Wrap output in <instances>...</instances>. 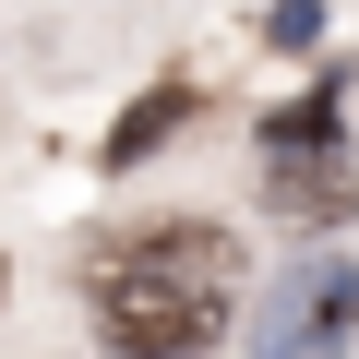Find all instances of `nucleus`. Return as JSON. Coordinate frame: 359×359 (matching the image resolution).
I'll return each mask as SVG.
<instances>
[{"label":"nucleus","instance_id":"obj_1","mask_svg":"<svg viewBox=\"0 0 359 359\" xmlns=\"http://www.w3.org/2000/svg\"><path fill=\"white\" fill-rule=\"evenodd\" d=\"M84 299H96L120 359H204L228 335V311H240V252L204 216L120 228L108 252H84Z\"/></svg>","mask_w":359,"mask_h":359},{"label":"nucleus","instance_id":"obj_2","mask_svg":"<svg viewBox=\"0 0 359 359\" xmlns=\"http://www.w3.org/2000/svg\"><path fill=\"white\" fill-rule=\"evenodd\" d=\"M359 311V264H287L276 287H264V335H252V359H311V347H335V323Z\"/></svg>","mask_w":359,"mask_h":359},{"label":"nucleus","instance_id":"obj_3","mask_svg":"<svg viewBox=\"0 0 359 359\" xmlns=\"http://www.w3.org/2000/svg\"><path fill=\"white\" fill-rule=\"evenodd\" d=\"M264 192H276V216H311V228H323V216L347 204V168H335V156H264Z\"/></svg>","mask_w":359,"mask_h":359},{"label":"nucleus","instance_id":"obj_4","mask_svg":"<svg viewBox=\"0 0 359 359\" xmlns=\"http://www.w3.org/2000/svg\"><path fill=\"white\" fill-rule=\"evenodd\" d=\"M180 120H192V96H180V84L132 96V108H120V132H108V168H144V156H156V144H168Z\"/></svg>","mask_w":359,"mask_h":359},{"label":"nucleus","instance_id":"obj_5","mask_svg":"<svg viewBox=\"0 0 359 359\" xmlns=\"http://www.w3.org/2000/svg\"><path fill=\"white\" fill-rule=\"evenodd\" d=\"M264 156H335V96H299L287 120H264Z\"/></svg>","mask_w":359,"mask_h":359},{"label":"nucleus","instance_id":"obj_6","mask_svg":"<svg viewBox=\"0 0 359 359\" xmlns=\"http://www.w3.org/2000/svg\"><path fill=\"white\" fill-rule=\"evenodd\" d=\"M264 25H276V48H311V25H323V13H311V0H276Z\"/></svg>","mask_w":359,"mask_h":359}]
</instances>
